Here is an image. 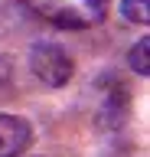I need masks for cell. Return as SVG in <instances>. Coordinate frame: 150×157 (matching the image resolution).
I'll return each mask as SVG.
<instances>
[{
	"mask_svg": "<svg viewBox=\"0 0 150 157\" xmlns=\"http://www.w3.org/2000/svg\"><path fill=\"white\" fill-rule=\"evenodd\" d=\"M33 10L59 29H85L104 20L108 0H33Z\"/></svg>",
	"mask_w": 150,
	"mask_h": 157,
	"instance_id": "6da1fadb",
	"label": "cell"
},
{
	"mask_svg": "<svg viewBox=\"0 0 150 157\" xmlns=\"http://www.w3.org/2000/svg\"><path fill=\"white\" fill-rule=\"evenodd\" d=\"M30 69L49 88H62L75 75V62H72L69 49L59 46V43H36L30 49Z\"/></svg>",
	"mask_w": 150,
	"mask_h": 157,
	"instance_id": "7a4b0ae2",
	"label": "cell"
},
{
	"mask_svg": "<svg viewBox=\"0 0 150 157\" xmlns=\"http://www.w3.org/2000/svg\"><path fill=\"white\" fill-rule=\"evenodd\" d=\"M33 144V124L16 115H0V157H23Z\"/></svg>",
	"mask_w": 150,
	"mask_h": 157,
	"instance_id": "3957f363",
	"label": "cell"
},
{
	"mask_svg": "<svg viewBox=\"0 0 150 157\" xmlns=\"http://www.w3.org/2000/svg\"><path fill=\"white\" fill-rule=\"evenodd\" d=\"M121 13H124V20H130V23L147 26L150 23V0H121Z\"/></svg>",
	"mask_w": 150,
	"mask_h": 157,
	"instance_id": "277c9868",
	"label": "cell"
},
{
	"mask_svg": "<svg viewBox=\"0 0 150 157\" xmlns=\"http://www.w3.org/2000/svg\"><path fill=\"white\" fill-rule=\"evenodd\" d=\"M150 43L147 39H137V43H134V49H130L127 52V66L134 69V72H137V75H147L150 72Z\"/></svg>",
	"mask_w": 150,
	"mask_h": 157,
	"instance_id": "5b68a950",
	"label": "cell"
}]
</instances>
